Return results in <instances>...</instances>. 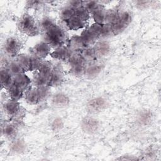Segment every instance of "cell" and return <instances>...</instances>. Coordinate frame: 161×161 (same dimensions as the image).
<instances>
[{
    "label": "cell",
    "instance_id": "6da1fadb",
    "mask_svg": "<svg viewBox=\"0 0 161 161\" xmlns=\"http://www.w3.org/2000/svg\"><path fill=\"white\" fill-rule=\"evenodd\" d=\"M65 33L59 26H55L49 31L45 32V42L50 46L55 47L56 48L62 46V44L65 40Z\"/></svg>",
    "mask_w": 161,
    "mask_h": 161
},
{
    "label": "cell",
    "instance_id": "7a4b0ae2",
    "mask_svg": "<svg viewBox=\"0 0 161 161\" xmlns=\"http://www.w3.org/2000/svg\"><path fill=\"white\" fill-rule=\"evenodd\" d=\"M19 30L29 36H35L38 34V30L33 18L28 14H25L19 23Z\"/></svg>",
    "mask_w": 161,
    "mask_h": 161
},
{
    "label": "cell",
    "instance_id": "3957f363",
    "mask_svg": "<svg viewBox=\"0 0 161 161\" xmlns=\"http://www.w3.org/2000/svg\"><path fill=\"white\" fill-rule=\"evenodd\" d=\"M19 48L20 43L16 38L11 37L6 40L4 44V49L8 54L14 56L18 52Z\"/></svg>",
    "mask_w": 161,
    "mask_h": 161
},
{
    "label": "cell",
    "instance_id": "277c9868",
    "mask_svg": "<svg viewBox=\"0 0 161 161\" xmlns=\"http://www.w3.org/2000/svg\"><path fill=\"white\" fill-rule=\"evenodd\" d=\"M71 55V50L69 48L63 46L57 48L55 50L50 54L53 58L61 60H68Z\"/></svg>",
    "mask_w": 161,
    "mask_h": 161
},
{
    "label": "cell",
    "instance_id": "5b68a950",
    "mask_svg": "<svg viewBox=\"0 0 161 161\" xmlns=\"http://www.w3.org/2000/svg\"><path fill=\"white\" fill-rule=\"evenodd\" d=\"M4 110L6 113L11 116L15 117L20 111V105L18 101L11 99L4 104Z\"/></svg>",
    "mask_w": 161,
    "mask_h": 161
},
{
    "label": "cell",
    "instance_id": "8992f818",
    "mask_svg": "<svg viewBox=\"0 0 161 161\" xmlns=\"http://www.w3.org/2000/svg\"><path fill=\"white\" fill-rule=\"evenodd\" d=\"M50 51V46L46 42H41L36 44L33 48L34 55L40 58L45 57Z\"/></svg>",
    "mask_w": 161,
    "mask_h": 161
},
{
    "label": "cell",
    "instance_id": "52a82bcc",
    "mask_svg": "<svg viewBox=\"0 0 161 161\" xmlns=\"http://www.w3.org/2000/svg\"><path fill=\"white\" fill-rule=\"evenodd\" d=\"M25 99L31 104H36L42 101L38 87L29 89L25 93Z\"/></svg>",
    "mask_w": 161,
    "mask_h": 161
},
{
    "label": "cell",
    "instance_id": "ba28073f",
    "mask_svg": "<svg viewBox=\"0 0 161 161\" xmlns=\"http://www.w3.org/2000/svg\"><path fill=\"white\" fill-rule=\"evenodd\" d=\"M106 106V101L102 97H96L91 99L87 107L89 110L91 112H97L102 110Z\"/></svg>",
    "mask_w": 161,
    "mask_h": 161
},
{
    "label": "cell",
    "instance_id": "9c48e42d",
    "mask_svg": "<svg viewBox=\"0 0 161 161\" xmlns=\"http://www.w3.org/2000/svg\"><path fill=\"white\" fill-rule=\"evenodd\" d=\"M53 68L52 67V65L50 63L48 62H42L39 69H38V74L40 75L41 76L45 77L47 79L50 84L51 76L53 72ZM49 86V85H48Z\"/></svg>",
    "mask_w": 161,
    "mask_h": 161
},
{
    "label": "cell",
    "instance_id": "30bf717a",
    "mask_svg": "<svg viewBox=\"0 0 161 161\" xmlns=\"http://www.w3.org/2000/svg\"><path fill=\"white\" fill-rule=\"evenodd\" d=\"M30 82L31 80L30 78L24 74L15 75L13 77V84L16 85L23 91L29 86Z\"/></svg>",
    "mask_w": 161,
    "mask_h": 161
},
{
    "label": "cell",
    "instance_id": "8fae6325",
    "mask_svg": "<svg viewBox=\"0 0 161 161\" xmlns=\"http://www.w3.org/2000/svg\"><path fill=\"white\" fill-rule=\"evenodd\" d=\"M1 83L3 87L7 89H9L13 85V77L8 70H1Z\"/></svg>",
    "mask_w": 161,
    "mask_h": 161
},
{
    "label": "cell",
    "instance_id": "7c38bea8",
    "mask_svg": "<svg viewBox=\"0 0 161 161\" xmlns=\"http://www.w3.org/2000/svg\"><path fill=\"white\" fill-rule=\"evenodd\" d=\"M69 45L70 50H82L86 47L80 36H72L69 40Z\"/></svg>",
    "mask_w": 161,
    "mask_h": 161
},
{
    "label": "cell",
    "instance_id": "4fadbf2b",
    "mask_svg": "<svg viewBox=\"0 0 161 161\" xmlns=\"http://www.w3.org/2000/svg\"><path fill=\"white\" fill-rule=\"evenodd\" d=\"M82 126L86 131L92 133L97 130L98 127V123L97 120L92 118H86L82 121Z\"/></svg>",
    "mask_w": 161,
    "mask_h": 161
},
{
    "label": "cell",
    "instance_id": "5bb4252c",
    "mask_svg": "<svg viewBox=\"0 0 161 161\" xmlns=\"http://www.w3.org/2000/svg\"><path fill=\"white\" fill-rule=\"evenodd\" d=\"M96 56L103 57L106 55L109 50H110V46L106 42H99L96 43L94 48Z\"/></svg>",
    "mask_w": 161,
    "mask_h": 161
},
{
    "label": "cell",
    "instance_id": "9a60e30c",
    "mask_svg": "<svg viewBox=\"0 0 161 161\" xmlns=\"http://www.w3.org/2000/svg\"><path fill=\"white\" fill-rule=\"evenodd\" d=\"M80 37L86 46L92 44L96 39L98 38L89 28L86 29L82 33Z\"/></svg>",
    "mask_w": 161,
    "mask_h": 161
},
{
    "label": "cell",
    "instance_id": "2e32d148",
    "mask_svg": "<svg viewBox=\"0 0 161 161\" xmlns=\"http://www.w3.org/2000/svg\"><path fill=\"white\" fill-rule=\"evenodd\" d=\"M67 26L70 29L73 30H77L79 29H80L84 26L85 22L81 20L80 18L74 16L70 19L66 21Z\"/></svg>",
    "mask_w": 161,
    "mask_h": 161
},
{
    "label": "cell",
    "instance_id": "e0dca14e",
    "mask_svg": "<svg viewBox=\"0 0 161 161\" xmlns=\"http://www.w3.org/2000/svg\"><path fill=\"white\" fill-rule=\"evenodd\" d=\"M62 81V74L59 69H53L49 86H57Z\"/></svg>",
    "mask_w": 161,
    "mask_h": 161
},
{
    "label": "cell",
    "instance_id": "ac0fdd59",
    "mask_svg": "<svg viewBox=\"0 0 161 161\" xmlns=\"http://www.w3.org/2000/svg\"><path fill=\"white\" fill-rule=\"evenodd\" d=\"M67 61L70 67L77 65H85L86 63V60L80 53H72Z\"/></svg>",
    "mask_w": 161,
    "mask_h": 161
},
{
    "label": "cell",
    "instance_id": "d6986e66",
    "mask_svg": "<svg viewBox=\"0 0 161 161\" xmlns=\"http://www.w3.org/2000/svg\"><path fill=\"white\" fill-rule=\"evenodd\" d=\"M94 20L96 23L99 25H103L105 23L106 13L104 11L102 6L92 13Z\"/></svg>",
    "mask_w": 161,
    "mask_h": 161
},
{
    "label": "cell",
    "instance_id": "ffe728a7",
    "mask_svg": "<svg viewBox=\"0 0 161 161\" xmlns=\"http://www.w3.org/2000/svg\"><path fill=\"white\" fill-rule=\"evenodd\" d=\"M8 90L9 96L11 97V99L18 101L19 99L21 98L23 91L18 86H16V85L13 84V85L8 89Z\"/></svg>",
    "mask_w": 161,
    "mask_h": 161
},
{
    "label": "cell",
    "instance_id": "44dd1931",
    "mask_svg": "<svg viewBox=\"0 0 161 161\" xmlns=\"http://www.w3.org/2000/svg\"><path fill=\"white\" fill-rule=\"evenodd\" d=\"M8 70L11 75L14 76L24 74V72L25 71L18 62H11L9 65Z\"/></svg>",
    "mask_w": 161,
    "mask_h": 161
},
{
    "label": "cell",
    "instance_id": "7402d4cb",
    "mask_svg": "<svg viewBox=\"0 0 161 161\" xmlns=\"http://www.w3.org/2000/svg\"><path fill=\"white\" fill-rule=\"evenodd\" d=\"M17 62L23 68L25 71L30 70V56L27 55H19L18 57Z\"/></svg>",
    "mask_w": 161,
    "mask_h": 161
},
{
    "label": "cell",
    "instance_id": "603a6c76",
    "mask_svg": "<svg viewBox=\"0 0 161 161\" xmlns=\"http://www.w3.org/2000/svg\"><path fill=\"white\" fill-rule=\"evenodd\" d=\"M18 131L17 126L14 124H7L6 125L3 129V134L9 138L13 137L16 135Z\"/></svg>",
    "mask_w": 161,
    "mask_h": 161
},
{
    "label": "cell",
    "instance_id": "cb8c5ba5",
    "mask_svg": "<svg viewBox=\"0 0 161 161\" xmlns=\"http://www.w3.org/2000/svg\"><path fill=\"white\" fill-rule=\"evenodd\" d=\"M75 16V9L70 6L64 8L60 13V17L65 22Z\"/></svg>",
    "mask_w": 161,
    "mask_h": 161
},
{
    "label": "cell",
    "instance_id": "d4e9b609",
    "mask_svg": "<svg viewBox=\"0 0 161 161\" xmlns=\"http://www.w3.org/2000/svg\"><path fill=\"white\" fill-rule=\"evenodd\" d=\"M53 103L55 105L62 106L66 105L69 102V99L67 96L64 94L59 93L55 95L53 97Z\"/></svg>",
    "mask_w": 161,
    "mask_h": 161
},
{
    "label": "cell",
    "instance_id": "484cf974",
    "mask_svg": "<svg viewBox=\"0 0 161 161\" xmlns=\"http://www.w3.org/2000/svg\"><path fill=\"white\" fill-rule=\"evenodd\" d=\"M119 13L115 11H111L106 13V23L113 25L118 23L119 21Z\"/></svg>",
    "mask_w": 161,
    "mask_h": 161
},
{
    "label": "cell",
    "instance_id": "4316f807",
    "mask_svg": "<svg viewBox=\"0 0 161 161\" xmlns=\"http://www.w3.org/2000/svg\"><path fill=\"white\" fill-rule=\"evenodd\" d=\"M75 16L85 22L89 19V13L84 6H81L75 9Z\"/></svg>",
    "mask_w": 161,
    "mask_h": 161
},
{
    "label": "cell",
    "instance_id": "83f0119b",
    "mask_svg": "<svg viewBox=\"0 0 161 161\" xmlns=\"http://www.w3.org/2000/svg\"><path fill=\"white\" fill-rule=\"evenodd\" d=\"M101 70V66L100 65H93L86 69L85 74L89 77H94L97 75Z\"/></svg>",
    "mask_w": 161,
    "mask_h": 161
},
{
    "label": "cell",
    "instance_id": "f1b7e54d",
    "mask_svg": "<svg viewBox=\"0 0 161 161\" xmlns=\"http://www.w3.org/2000/svg\"><path fill=\"white\" fill-rule=\"evenodd\" d=\"M82 50V51L80 54L86 61L94 60L96 57V54L94 48H85Z\"/></svg>",
    "mask_w": 161,
    "mask_h": 161
},
{
    "label": "cell",
    "instance_id": "f546056e",
    "mask_svg": "<svg viewBox=\"0 0 161 161\" xmlns=\"http://www.w3.org/2000/svg\"><path fill=\"white\" fill-rule=\"evenodd\" d=\"M40 26L42 28L44 31H45V32H47L50 30H51L52 28H53L55 26H56V25L55 24L54 21L52 19L49 18H44L41 21Z\"/></svg>",
    "mask_w": 161,
    "mask_h": 161
},
{
    "label": "cell",
    "instance_id": "4dcf8cb0",
    "mask_svg": "<svg viewBox=\"0 0 161 161\" xmlns=\"http://www.w3.org/2000/svg\"><path fill=\"white\" fill-rule=\"evenodd\" d=\"M86 67L85 65H77L70 67V73L76 76L82 75L86 72Z\"/></svg>",
    "mask_w": 161,
    "mask_h": 161
},
{
    "label": "cell",
    "instance_id": "1f68e13d",
    "mask_svg": "<svg viewBox=\"0 0 161 161\" xmlns=\"http://www.w3.org/2000/svg\"><path fill=\"white\" fill-rule=\"evenodd\" d=\"M131 21V15L128 11H123L119 14L118 22L127 26Z\"/></svg>",
    "mask_w": 161,
    "mask_h": 161
},
{
    "label": "cell",
    "instance_id": "d6a6232c",
    "mask_svg": "<svg viewBox=\"0 0 161 161\" xmlns=\"http://www.w3.org/2000/svg\"><path fill=\"white\" fill-rule=\"evenodd\" d=\"M42 64V62L40 60V58L35 55L30 56V70H38L39 69L40 65Z\"/></svg>",
    "mask_w": 161,
    "mask_h": 161
},
{
    "label": "cell",
    "instance_id": "836d02e7",
    "mask_svg": "<svg viewBox=\"0 0 161 161\" xmlns=\"http://www.w3.org/2000/svg\"><path fill=\"white\" fill-rule=\"evenodd\" d=\"M112 33V25L109 23H104L101 26V36L106 37L109 36ZM100 36V37H101Z\"/></svg>",
    "mask_w": 161,
    "mask_h": 161
},
{
    "label": "cell",
    "instance_id": "e575fe53",
    "mask_svg": "<svg viewBox=\"0 0 161 161\" xmlns=\"http://www.w3.org/2000/svg\"><path fill=\"white\" fill-rule=\"evenodd\" d=\"M84 7L89 11V13H92L94 11L101 8V6L99 4H98L97 2L91 1L86 2V5Z\"/></svg>",
    "mask_w": 161,
    "mask_h": 161
},
{
    "label": "cell",
    "instance_id": "d590c367",
    "mask_svg": "<svg viewBox=\"0 0 161 161\" xmlns=\"http://www.w3.org/2000/svg\"><path fill=\"white\" fill-rule=\"evenodd\" d=\"M126 26L119 22L114 23L112 25V33L113 35H118L122 32L126 28Z\"/></svg>",
    "mask_w": 161,
    "mask_h": 161
},
{
    "label": "cell",
    "instance_id": "8d00e7d4",
    "mask_svg": "<svg viewBox=\"0 0 161 161\" xmlns=\"http://www.w3.org/2000/svg\"><path fill=\"white\" fill-rule=\"evenodd\" d=\"M25 145L21 140L15 141L12 145V149L16 152H20L23 150Z\"/></svg>",
    "mask_w": 161,
    "mask_h": 161
},
{
    "label": "cell",
    "instance_id": "74e56055",
    "mask_svg": "<svg viewBox=\"0 0 161 161\" xmlns=\"http://www.w3.org/2000/svg\"><path fill=\"white\" fill-rule=\"evenodd\" d=\"M150 113L148 112H143L139 116V121L143 124H147L151 118Z\"/></svg>",
    "mask_w": 161,
    "mask_h": 161
},
{
    "label": "cell",
    "instance_id": "f35d334b",
    "mask_svg": "<svg viewBox=\"0 0 161 161\" xmlns=\"http://www.w3.org/2000/svg\"><path fill=\"white\" fill-rule=\"evenodd\" d=\"M83 2L80 1H72L70 2V7L74 8V9L79 8L81 6H82Z\"/></svg>",
    "mask_w": 161,
    "mask_h": 161
},
{
    "label": "cell",
    "instance_id": "ab89813d",
    "mask_svg": "<svg viewBox=\"0 0 161 161\" xmlns=\"http://www.w3.org/2000/svg\"><path fill=\"white\" fill-rule=\"evenodd\" d=\"M62 125V121L60 119H56L53 121V124H52V126L54 128V129H58L60 128L61 127V126Z\"/></svg>",
    "mask_w": 161,
    "mask_h": 161
}]
</instances>
